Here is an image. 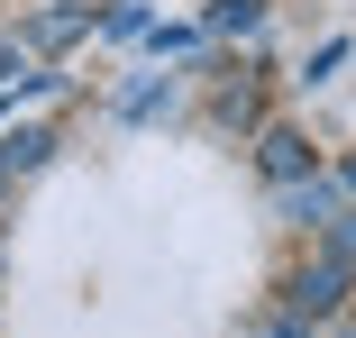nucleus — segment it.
Wrapping results in <instances>:
<instances>
[{"instance_id":"nucleus-1","label":"nucleus","mask_w":356,"mask_h":338,"mask_svg":"<svg viewBox=\"0 0 356 338\" xmlns=\"http://www.w3.org/2000/svg\"><path fill=\"white\" fill-rule=\"evenodd\" d=\"M283 302H293L302 320H338V302H347V265H338V256H320V265H302V275L283 284Z\"/></svg>"},{"instance_id":"nucleus-2","label":"nucleus","mask_w":356,"mask_h":338,"mask_svg":"<svg viewBox=\"0 0 356 338\" xmlns=\"http://www.w3.org/2000/svg\"><path fill=\"white\" fill-rule=\"evenodd\" d=\"M338 211H347V201H338V183H320V174L283 183V220H293V229H329Z\"/></svg>"},{"instance_id":"nucleus-3","label":"nucleus","mask_w":356,"mask_h":338,"mask_svg":"<svg viewBox=\"0 0 356 338\" xmlns=\"http://www.w3.org/2000/svg\"><path fill=\"white\" fill-rule=\"evenodd\" d=\"M256 165L274 183H302L311 174V138H302V128H265V138H256Z\"/></svg>"},{"instance_id":"nucleus-4","label":"nucleus","mask_w":356,"mask_h":338,"mask_svg":"<svg viewBox=\"0 0 356 338\" xmlns=\"http://www.w3.org/2000/svg\"><path fill=\"white\" fill-rule=\"evenodd\" d=\"M83 28H92V10H37V19H28L37 46H64V37H83Z\"/></svg>"},{"instance_id":"nucleus-5","label":"nucleus","mask_w":356,"mask_h":338,"mask_svg":"<svg viewBox=\"0 0 356 338\" xmlns=\"http://www.w3.org/2000/svg\"><path fill=\"white\" fill-rule=\"evenodd\" d=\"M210 28H220V37H256V28H265V0H220Z\"/></svg>"},{"instance_id":"nucleus-6","label":"nucleus","mask_w":356,"mask_h":338,"mask_svg":"<svg viewBox=\"0 0 356 338\" xmlns=\"http://www.w3.org/2000/svg\"><path fill=\"white\" fill-rule=\"evenodd\" d=\"M46 147H55L46 128H10V138H0V165H10V174L19 165H46Z\"/></svg>"},{"instance_id":"nucleus-7","label":"nucleus","mask_w":356,"mask_h":338,"mask_svg":"<svg viewBox=\"0 0 356 338\" xmlns=\"http://www.w3.org/2000/svg\"><path fill=\"white\" fill-rule=\"evenodd\" d=\"M119 110H128V119H147V110H174V83H128V92H119Z\"/></svg>"},{"instance_id":"nucleus-8","label":"nucleus","mask_w":356,"mask_h":338,"mask_svg":"<svg viewBox=\"0 0 356 338\" xmlns=\"http://www.w3.org/2000/svg\"><path fill=\"white\" fill-rule=\"evenodd\" d=\"M329 256H338V265H356V211H338V220H329Z\"/></svg>"},{"instance_id":"nucleus-9","label":"nucleus","mask_w":356,"mask_h":338,"mask_svg":"<svg viewBox=\"0 0 356 338\" xmlns=\"http://www.w3.org/2000/svg\"><path fill=\"white\" fill-rule=\"evenodd\" d=\"M265 338H311V329H302V311H283V320H265Z\"/></svg>"},{"instance_id":"nucleus-10","label":"nucleus","mask_w":356,"mask_h":338,"mask_svg":"<svg viewBox=\"0 0 356 338\" xmlns=\"http://www.w3.org/2000/svg\"><path fill=\"white\" fill-rule=\"evenodd\" d=\"M338 192H347V201H356V156H347V165H338Z\"/></svg>"},{"instance_id":"nucleus-11","label":"nucleus","mask_w":356,"mask_h":338,"mask_svg":"<svg viewBox=\"0 0 356 338\" xmlns=\"http://www.w3.org/2000/svg\"><path fill=\"white\" fill-rule=\"evenodd\" d=\"M0 174H10V165H0Z\"/></svg>"}]
</instances>
